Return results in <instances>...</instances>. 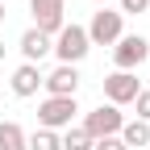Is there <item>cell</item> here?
I'll return each instance as SVG.
<instances>
[{"mask_svg":"<svg viewBox=\"0 0 150 150\" xmlns=\"http://www.w3.org/2000/svg\"><path fill=\"white\" fill-rule=\"evenodd\" d=\"M88 50H92L88 29H83V25H75V21H67L59 33H54V42H50V54H54V59H59L63 67L83 63V59H88Z\"/></svg>","mask_w":150,"mask_h":150,"instance_id":"cell-1","label":"cell"},{"mask_svg":"<svg viewBox=\"0 0 150 150\" xmlns=\"http://www.w3.org/2000/svg\"><path fill=\"white\" fill-rule=\"evenodd\" d=\"M75 112H79V104H75V96H46L42 104H38V129H71Z\"/></svg>","mask_w":150,"mask_h":150,"instance_id":"cell-2","label":"cell"},{"mask_svg":"<svg viewBox=\"0 0 150 150\" xmlns=\"http://www.w3.org/2000/svg\"><path fill=\"white\" fill-rule=\"evenodd\" d=\"M125 33V17L117 8H96L88 25V42L92 46H117V38Z\"/></svg>","mask_w":150,"mask_h":150,"instance_id":"cell-3","label":"cell"},{"mask_svg":"<svg viewBox=\"0 0 150 150\" xmlns=\"http://www.w3.org/2000/svg\"><path fill=\"white\" fill-rule=\"evenodd\" d=\"M121 125H125V117H121V108H112V104H100V108H92V112H83V134L92 138V142H100V138H112V134H121Z\"/></svg>","mask_w":150,"mask_h":150,"instance_id":"cell-4","label":"cell"},{"mask_svg":"<svg viewBox=\"0 0 150 150\" xmlns=\"http://www.w3.org/2000/svg\"><path fill=\"white\" fill-rule=\"evenodd\" d=\"M150 59V42L142 33H121L117 46H112V63H117V71H134Z\"/></svg>","mask_w":150,"mask_h":150,"instance_id":"cell-5","label":"cell"},{"mask_svg":"<svg viewBox=\"0 0 150 150\" xmlns=\"http://www.w3.org/2000/svg\"><path fill=\"white\" fill-rule=\"evenodd\" d=\"M29 13H33V29H42L46 38H54L67 25V4L63 0H29Z\"/></svg>","mask_w":150,"mask_h":150,"instance_id":"cell-6","label":"cell"},{"mask_svg":"<svg viewBox=\"0 0 150 150\" xmlns=\"http://www.w3.org/2000/svg\"><path fill=\"white\" fill-rule=\"evenodd\" d=\"M138 92H142V83H138V75H134V71H112V75H104V100H108L112 108L134 104Z\"/></svg>","mask_w":150,"mask_h":150,"instance_id":"cell-7","label":"cell"},{"mask_svg":"<svg viewBox=\"0 0 150 150\" xmlns=\"http://www.w3.org/2000/svg\"><path fill=\"white\" fill-rule=\"evenodd\" d=\"M42 88H46V96H75L79 92V67H54L50 75H42Z\"/></svg>","mask_w":150,"mask_h":150,"instance_id":"cell-8","label":"cell"},{"mask_svg":"<svg viewBox=\"0 0 150 150\" xmlns=\"http://www.w3.org/2000/svg\"><path fill=\"white\" fill-rule=\"evenodd\" d=\"M50 42H54V38H46L42 29H33V25H29V29L21 33V42H17V50L25 54V63H33V67H38V63L50 54Z\"/></svg>","mask_w":150,"mask_h":150,"instance_id":"cell-9","label":"cell"},{"mask_svg":"<svg viewBox=\"0 0 150 150\" xmlns=\"http://www.w3.org/2000/svg\"><path fill=\"white\" fill-rule=\"evenodd\" d=\"M8 88H13V96H38V88H42V71H38L33 63H21L13 71V79H8Z\"/></svg>","mask_w":150,"mask_h":150,"instance_id":"cell-10","label":"cell"},{"mask_svg":"<svg viewBox=\"0 0 150 150\" xmlns=\"http://www.w3.org/2000/svg\"><path fill=\"white\" fill-rule=\"evenodd\" d=\"M117 138L125 142V150H134V146H150V125L134 117V121H125V125H121V134H117Z\"/></svg>","mask_w":150,"mask_h":150,"instance_id":"cell-11","label":"cell"},{"mask_svg":"<svg viewBox=\"0 0 150 150\" xmlns=\"http://www.w3.org/2000/svg\"><path fill=\"white\" fill-rule=\"evenodd\" d=\"M25 129L17 121H0V150H25Z\"/></svg>","mask_w":150,"mask_h":150,"instance_id":"cell-12","label":"cell"},{"mask_svg":"<svg viewBox=\"0 0 150 150\" xmlns=\"http://www.w3.org/2000/svg\"><path fill=\"white\" fill-rule=\"evenodd\" d=\"M25 150H63V138L54 129H33L25 138Z\"/></svg>","mask_w":150,"mask_h":150,"instance_id":"cell-13","label":"cell"},{"mask_svg":"<svg viewBox=\"0 0 150 150\" xmlns=\"http://www.w3.org/2000/svg\"><path fill=\"white\" fill-rule=\"evenodd\" d=\"M59 138H63V150H92V138L83 134L79 125H71L67 134H59Z\"/></svg>","mask_w":150,"mask_h":150,"instance_id":"cell-14","label":"cell"},{"mask_svg":"<svg viewBox=\"0 0 150 150\" xmlns=\"http://www.w3.org/2000/svg\"><path fill=\"white\" fill-rule=\"evenodd\" d=\"M134 104H138V121H146V125H150V88H142V92H138Z\"/></svg>","mask_w":150,"mask_h":150,"instance_id":"cell-15","label":"cell"},{"mask_svg":"<svg viewBox=\"0 0 150 150\" xmlns=\"http://www.w3.org/2000/svg\"><path fill=\"white\" fill-rule=\"evenodd\" d=\"M146 8H150V0H121V8H117V13L125 17V13H146Z\"/></svg>","mask_w":150,"mask_h":150,"instance_id":"cell-16","label":"cell"},{"mask_svg":"<svg viewBox=\"0 0 150 150\" xmlns=\"http://www.w3.org/2000/svg\"><path fill=\"white\" fill-rule=\"evenodd\" d=\"M92 150H125V142L112 134V138H100V142H92Z\"/></svg>","mask_w":150,"mask_h":150,"instance_id":"cell-17","label":"cell"},{"mask_svg":"<svg viewBox=\"0 0 150 150\" xmlns=\"http://www.w3.org/2000/svg\"><path fill=\"white\" fill-rule=\"evenodd\" d=\"M0 25H4V0H0Z\"/></svg>","mask_w":150,"mask_h":150,"instance_id":"cell-18","label":"cell"},{"mask_svg":"<svg viewBox=\"0 0 150 150\" xmlns=\"http://www.w3.org/2000/svg\"><path fill=\"white\" fill-rule=\"evenodd\" d=\"M4 50H8V46H4V38H0V59H4Z\"/></svg>","mask_w":150,"mask_h":150,"instance_id":"cell-19","label":"cell"},{"mask_svg":"<svg viewBox=\"0 0 150 150\" xmlns=\"http://www.w3.org/2000/svg\"><path fill=\"white\" fill-rule=\"evenodd\" d=\"M96 4H100V8H108V0H96Z\"/></svg>","mask_w":150,"mask_h":150,"instance_id":"cell-20","label":"cell"},{"mask_svg":"<svg viewBox=\"0 0 150 150\" xmlns=\"http://www.w3.org/2000/svg\"><path fill=\"white\" fill-rule=\"evenodd\" d=\"M63 4H67V0H63Z\"/></svg>","mask_w":150,"mask_h":150,"instance_id":"cell-21","label":"cell"}]
</instances>
